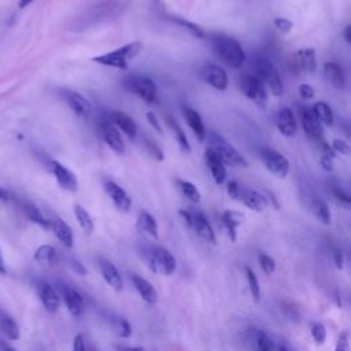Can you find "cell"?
<instances>
[{"mask_svg": "<svg viewBox=\"0 0 351 351\" xmlns=\"http://www.w3.org/2000/svg\"><path fill=\"white\" fill-rule=\"evenodd\" d=\"M210 47L213 49V52L229 67L232 69H239L243 66L244 60H245V53L243 51L241 44L226 34H211L210 38Z\"/></svg>", "mask_w": 351, "mask_h": 351, "instance_id": "6da1fadb", "label": "cell"}, {"mask_svg": "<svg viewBox=\"0 0 351 351\" xmlns=\"http://www.w3.org/2000/svg\"><path fill=\"white\" fill-rule=\"evenodd\" d=\"M143 49V44L140 41H132L128 43L111 52H106L97 56L92 58V62L108 66V67H115V69H126L129 62L133 60L140 51Z\"/></svg>", "mask_w": 351, "mask_h": 351, "instance_id": "7a4b0ae2", "label": "cell"}, {"mask_svg": "<svg viewBox=\"0 0 351 351\" xmlns=\"http://www.w3.org/2000/svg\"><path fill=\"white\" fill-rule=\"evenodd\" d=\"M206 137L208 140L210 148L219 156V159L223 162V165H228V166L236 167V169H244L248 166L247 159L230 143H228L221 134L210 130L208 133H206Z\"/></svg>", "mask_w": 351, "mask_h": 351, "instance_id": "3957f363", "label": "cell"}, {"mask_svg": "<svg viewBox=\"0 0 351 351\" xmlns=\"http://www.w3.org/2000/svg\"><path fill=\"white\" fill-rule=\"evenodd\" d=\"M121 84L125 90L136 95L137 97H140L143 101L148 104H156L159 101L156 84L145 75L129 74L122 78Z\"/></svg>", "mask_w": 351, "mask_h": 351, "instance_id": "277c9868", "label": "cell"}, {"mask_svg": "<svg viewBox=\"0 0 351 351\" xmlns=\"http://www.w3.org/2000/svg\"><path fill=\"white\" fill-rule=\"evenodd\" d=\"M254 70L255 74L263 85H266L276 96H281L284 92L282 81L280 77V73L277 69L273 66L271 62H269L265 58H256L254 60Z\"/></svg>", "mask_w": 351, "mask_h": 351, "instance_id": "5b68a950", "label": "cell"}, {"mask_svg": "<svg viewBox=\"0 0 351 351\" xmlns=\"http://www.w3.org/2000/svg\"><path fill=\"white\" fill-rule=\"evenodd\" d=\"M239 88L241 93L259 106H265L267 100L266 88L262 81L254 74H243L239 78Z\"/></svg>", "mask_w": 351, "mask_h": 351, "instance_id": "8992f818", "label": "cell"}, {"mask_svg": "<svg viewBox=\"0 0 351 351\" xmlns=\"http://www.w3.org/2000/svg\"><path fill=\"white\" fill-rule=\"evenodd\" d=\"M149 269L155 273H162L166 276H170L176 270V259L171 255V252L163 247H155L151 248L148 256H147Z\"/></svg>", "mask_w": 351, "mask_h": 351, "instance_id": "52a82bcc", "label": "cell"}, {"mask_svg": "<svg viewBox=\"0 0 351 351\" xmlns=\"http://www.w3.org/2000/svg\"><path fill=\"white\" fill-rule=\"evenodd\" d=\"M261 159L266 169L278 178H285L289 171V160L278 151L263 147L261 148Z\"/></svg>", "mask_w": 351, "mask_h": 351, "instance_id": "ba28073f", "label": "cell"}, {"mask_svg": "<svg viewBox=\"0 0 351 351\" xmlns=\"http://www.w3.org/2000/svg\"><path fill=\"white\" fill-rule=\"evenodd\" d=\"M99 129V134L101 137V140L117 154H123L125 151V144L123 140L118 132V129L115 128V125L108 119L107 115H103L99 121L97 125Z\"/></svg>", "mask_w": 351, "mask_h": 351, "instance_id": "9c48e42d", "label": "cell"}, {"mask_svg": "<svg viewBox=\"0 0 351 351\" xmlns=\"http://www.w3.org/2000/svg\"><path fill=\"white\" fill-rule=\"evenodd\" d=\"M299 117H300L302 128H303L304 133L307 134V137L313 141L324 143L322 123L317 119V117L314 115L311 108H308L307 106L299 107Z\"/></svg>", "mask_w": 351, "mask_h": 351, "instance_id": "30bf717a", "label": "cell"}, {"mask_svg": "<svg viewBox=\"0 0 351 351\" xmlns=\"http://www.w3.org/2000/svg\"><path fill=\"white\" fill-rule=\"evenodd\" d=\"M48 167H49L51 173L53 174L58 185L63 191H67V192H71V193L77 192L78 181H77L75 174L70 169H67L64 165H62L60 162L53 160V159L48 160Z\"/></svg>", "mask_w": 351, "mask_h": 351, "instance_id": "8fae6325", "label": "cell"}, {"mask_svg": "<svg viewBox=\"0 0 351 351\" xmlns=\"http://www.w3.org/2000/svg\"><path fill=\"white\" fill-rule=\"evenodd\" d=\"M58 95L77 117L86 118L89 115V112H90L89 101L81 93L63 88V89L58 90Z\"/></svg>", "mask_w": 351, "mask_h": 351, "instance_id": "7c38bea8", "label": "cell"}, {"mask_svg": "<svg viewBox=\"0 0 351 351\" xmlns=\"http://www.w3.org/2000/svg\"><path fill=\"white\" fill-rule=\"evenodd\" d=\"M58 292L60 299L64 302L69 313L74 317H80L85 308V302L81 293L64 282L58 284Z\"/></svg>", "mask_w": 351, "mask_h": 351, "instance_id": "4fadbf2b", "label": "cell"}, {"mask_svg": "<svg viewBox=\"0 0 351 351\" xmlns=\"http://www.w3.org/2000/svg\"><path fill=\"white\" fill-rule=\"evenodd\" d=\"M200 77L217 90H225L228 88V74L217 64H204L200 70Z\"/></svg>", "mask_w": 351, "mask_h": 351, "instance_id": "5bb4252c", "label": "cell"}, {"mask_svg": "<svg viewBox=\"0 0 351 351\" xmlns=\"http://www.w3.org/2000/svg\"><path fill=\"white\" fill-rule=\"evenodd\" d=\"M103 188H104L107 196L112 200L114 206L118 210H121L123 213L130 210V207H132V197L129 196V193L121 185H118L117 182H114L111 180H107V181L103 182Z\"/></svg>", "mask_w": 351, "mask_h": 351, "instance_id": "9a60e30c", "label": "cell"}, {"mask_svg": "<svg viewBox=\"0 0 351 351\" xmlns=\"http://www.w3.org/2000/svg\"><path fill=\"white\" fill-rule=\"evenodd\" d=\"M36 291H37V295L47 311L56 313L59 310L60 296H59V292L51 284H48L45 281H37Z\"/></svg>", "mask_w": 351, "mask_h": 351, "instance_id": "2e32d148", "label": "cell"}, {"mask_svg": "<svg viewBox=\"0 0 351 351\" xmlns=\"http://www.w3.org/2000/svg\"><path fill=\"white\" fill-rule=\"evenodd\" d=\"M11 202L12 203H15L19 208H21V211L32 221V222H34L36 225H38L40 228H43V229H49V219H47L44 215H43V213L38 210V207L36 206V204H33L32 202H29V200H26V199H22V197H19V196H16V195H11Z\"/></svg>", "mask_w": 351, "mask_h": 351, "instance_id": "e0dca14e", "label": "cell"}, {"mask_svg": "<svg viewBox=\"0 0 351 351\" xmlns=\"http://www.w3.org/2000/svg\"><path fill=\"white\" fill-rule=\"evenodd\" d=\"M236 200H240L245 207H248L254 211H258V213L263 211L269 204V200L265 195L259 193L258 191L248 189L244 186H239V193H237Z\"/></svg>", "mask_w": 351, "mask_h": 351, "instance_id": "ac0fdd59", "label": "cell"}, {"mask_svg": "<svg viewBox=\"0 0 351 351\" xmlns=\"http://www.w3.org/2000/svg\"><path fill=\"white\" fill-rule=\"evenodd\" d=\"M276 126L282 136L293 137L298 132V123L293 111L288 107L281 108L276 115Z\"/></svg>", "mask_w": 351, "mask_h": 351, "instance_id": "d6986e66", "label": "cell"}, {"mask_svg": "<svg viewBox=\"0 0 351 351\" xmlns=\"http://www.w3.org/2000/svg\"><path fill=\"white\" fill-rule=\"evenodd\" d=\"M196 234L203 239L206 243L210 244H217V237L215 233L208 222V219L206 218V215L202 211H195L192 213V226H191Z\"/></svg>", "mask_w": 351, "mask_h": 351, "instance_id": "ffe728a7", "label": "cell"}, {"mask_svg": "<svg viewBox=\"0 0 351 351\" xmlns=\"http://www.w3.org/2000/svg\"><path fill=\"white\" fill-rule=\"evenodd\" d=\"M292 63L295 66V70L304 71V73H314L317 69L314 48H302L296 51L293 53Z\"/></svg>", "mask_w": 351, "mask_h": 351, "instance_id": "44dd1931", "label": "cell"}, {"mask_svg": "<svg viewBox=\"0 0 351 351\" xmlns=\"http://www.w3.org/2000/svg\"><path fill=\"white\" fill-rule=\"evenodd\" d=\"M107 117L115 125V128H119L130 140L136 138V136H137V125L126 112L119 111V110H114Z\"/></svg>", "mask_w": 351, "mask_h": 351, "instance_id": "7402d4cb", "label": "cell"}, {"mask_svg": "<svg viewBox=\"0 0 351 351\" xmlns=\"http://www.w3.org/2000/svg\"><path fill=\"white\" fill-rule=\"evenodd\" d=\"M49 229H52L53 234L58 237V240L66 247L71 248L74 244V234L71 228L69 226L67 222H64L62 218L55 217L49 219Z\"/></svg>", "mask_w": 351, "mask_h": 351, "instance_id": "603a6c76", "label": "cell"}, {"mask_svg": "<svg viewBox=\"0 0 351 351\" xmlns=\"http://www.w3.org/2000/svg\"><path fill=\"white\" fill-rule=\"evenodd\" d=\"M204 159H206L207 167H208L214 181L217 184H222L226 180V169H225L223 162L219 159V156L211 148H207L204 151Z\"/></svg>", "mask_w": 351, "mask_h": 351, "instance_id": "cb8c5ba5", "label": "cell"}, {"mask_svg": "<svg viewBox=\"0 0 351 351\" xmlns=\"http://www.w3.org/2000/svg\"><path fill=\"white\" fill-rule=\"evenodd\" d=\"M99 267H100V271H101V276H103L104 281L111 288H114L115 291H121L122 287H123V281H122V277H121L118 269L115 267V265L110 261L100 259L99 261Z\"/></svg>", "mask_w": 351, "mask_h": 351, "instance_id": "d4e9b609", "label": "cell"}, {"mask_svg": "<svg viewBox=\"0 0 351 351\" xmlns=\"http://www.w3.org/2000/svg\"><path fill=\"white\" fill-rule=\"evenodd\" d=\"M132 282H133L134 288L137 289L138 295L141 296V299L144 302H147L148 304H155L156 303L158 292L148 280H145L144 277H141L138 274H132Z\"/></svg>", "mask_w": 351, "mask_h": 351, "instance_id": "484cf974", "label": "cell"}, {"mask_svg": "<svg viewBox=\"0 0 351 351\" xmlns=\"http://www.w3.org/2000/svg\"><path fill=\"white\" fill-rule=\"evenodd\" d=\"M182 115H184V119L186 121L188 126L192 129V132L197 137V140L204 141L207 132H206V128H204L200 114L191 107H182Z\"/></svg>", "mask_w": 351, "mask_h": 351, "instance_id": "4316f807", "label": "cell"}, {"mask_svg": "<svg viewBox=\"0 0 351 351\" xmlns=\"http://www.w3.org/2000/svg\"><path fill=\"white\" fill-rule=\"evenodd\" d=\"M221 219H222L223 228L226 229V233H228L230 241L234 243L237 240V228H239V225H241L244 215L236 210H226L222 213Z\"/></svg>", "mask_w": 351, "mask_h": 351, "instance_id": "83f0119b", "label": "cell"}, {"mask_svg": "<svg viewBox=\"0 0 351 351\" xmlns=\"http://www.w3.org/2000/svg\"><path fill=\"white\" fill-rule=\"evenodd\" d=\"M324 74L330 85H333L337 89H344L346 86V74L341 69L335 62H328L324 64Z\"/></svg>", "mask_w": 351, "mask_h": 351, "instance_id": "f1b7e54d", "label": "cell"}, {"mask_svg": "<svg viewBox=\"0 0 351 351\" xmlns=\"http://www.w3.org/2000/svg\"><path fill=\"white\" fill-rule=\"evenodd\" d=\"M136 226L140 232L151 236L152 239H158L159 237V232H158V223L156 219L148 213V211H140L138 217H137V222Z\"/></svg>", "mask_w": 351, "mask_h": 351, "instance_id": "f546056e", "label": "cell"}, {"mask_svg": "<svg viewBox=\"0 0 351 351\" xmlns=\"http://www.w3.org/2000/svg\"><path fill=\"white\" fill-rule=\"evenodd\" d=\"M34 261L41 266H47V267L53 266L58 262V252L55 247L49 244H43L36 250Z\"/></svg>", "mask_w": 351, "mask_h": 351, "instance_id": "4dcf8cb0", "label": "cell"}, {"mask_svg": "<svg viewBox=\"0 0 351 351\" xmlns=\"http://www.w3.org/2000/svg\"><path fill=\"white\" fill-rule=\"evenodd\" d=\"M0 330L10 340H18L21 336V330L16 321L3 310H0Z\"/></svg>", "mask_w": 351, "mask_h": 351, "instance_id": "1f68e13d", "label": "cell"}, {"mask_svg": "<svg viewBox=\"0 0 351 351\" xmlns=\"http://www.w3.org/2000/svg\"><path fill=\"white\" fill-rule=\"evenodd\" d=\"M165 122H166V125L169 126V129L173 132L174 138H176V141L178 143L180 148H181L184 152H189V151H191V144H189V141H188V138H186L185 132H184L182 128L178 125V122H177L171 115H166Z\"/></svg>", "mask_w": 351, "mask_h": 351, "instance_id": "d6a6232c", "label": "cell"}, {"mask_svg": "<svg viewBox=\"0 0 351 351\" xmlns=\"http://www.w3.org/2000/svg\"><path fill=\"white\" fill-rule=\"evenodd\" d=\"M311 111L314 112V115L317 117V119L326 126H332L335 117H333V111L330 108V106L326 101H317L314 103Z\"/></svg>", "mask_w": 351, "mask_h": 351, "instance_id": "836d02e7", "label": "cell"}, {"mask_svg": "<svg viewBox=\"0 0 351 351\" xmlns=\"http://www.w3.org/2000/svg\"><path fill=\"white\" fill-rule=\"evenodd\" d=\"M73 210H74V215H75V219L78 222V225L81 226V229L85 232V233H92L93 232V219L90 217V214L78 203H75L73 206Z\"/></svg>", "mask_w": 351, "mask_h": 351, "instance_id": "e575fe53", "label": "cell"}, {"mask_svg": "<svg viewBox=\"0 0 351 351\" xmlns=\"http://www.w3.org/2000/svg\"><path fill=\"white\" fill-rule=\"evenodd\" d=\"M310 207H311V211L314 213V215H315L324 225H329V223H330V211H329L328 204H326L322 199L314 197V199L310 202Z\"/></svg>", "mask_w": 351, "mask_h": 351, "instance_id": "d590c367", "label": "cell"}, {"mask_svg": "<svg viewBox=\"0 0 351 351\" xmlns=\"http://www.w3.org/2000/svg\"><path fill=\"white\" fill-rule=\"evenodd\" d=\"M177 185L181 191V193L188 199L191 200L192 203H199L202 200V196H200V192L199 189L189 181H185V180H177Z\"/></svg>", "mask_w": 351, "mask_h": 351, "instance_id": "8d00e7d4", "label": "cell"}, {"mask_svg": "<svg viewBox=\"0 0 351 351\" xmlns=\"http://www.w3.org/2000/svg\"><path fill=\"white\" fill-rule=\"evenodd\" d=\"M244 270H245V274H247V281H248L251 296L255 302H259V299H261V287H259L258 278H256L255 273L248 266H245Z\"/></svg>", "mask_w": 351, "mask_h": 351, "instance_id": "74e56055", "label": "cell"}, {"mask_svg": "<svg viewBox=\"0 0 351 351\" xmlns=\"http://www.w3.org/2000/svg\"><path fill=\"white\" fill-rule=\"evenodd\" d=\"M112 328L115 330V333L121 337H129L132 335V326L128 322V319L122 318V317H115L112 319Z\"/></svg>", "mask_w": 351, "mask_h": 351, "instance_id": "f35d334b", "label": "cell"}, {"mask_svg": "<svg viewBox=\"0 0 351 351\" xmlns=\"http://www.w3.org/2000/svg\"><path fill=\"white\" fill-rule=\"evenodd\" d=\"M143 144H144L147 152H148L154 159H156V160H159V162L163 160V151H162V148L159 147V144H158L155 140H152V138H149V137H144V138H143Z\"/></svg>", "mask_w": 351, "mask_h": 351, "instance_id": "ab89813d", "label": "cell"}, {"mask_svg": "<svg viewBox=\"0 0 351 351\" xmlns=\"http://www.w3.org/2000/svg\"><path fill=\"white\" fill-rule=\"evenodd\" d=\"M171 19H173V22H176V23L184 26L185 29H188L192 36H195V37H197V38H203V37H204V32H203L197 25H195V23H192V22H189V21H186V19L177 18V16H176V18H171Z\"/></svg>", "mask_w": 351, "mask_h": 351, "instance_id": "60d3db41", "label": "cell"}, {"mask_svg": "<svg viewBox=\"0 0 351 351\" xmlns=\"http://www.w3.org/2000/svg\"><path fill=\"white\" fill-rule=\"evenodd\" d=\"M258 262H259V266L261 269L266 273V274H271L276 269V262L273 258H270L269 255L261 252L258 254Z\"/></svg>", "mask_w": 351, "mask_h": 351, "instance_id": "b9f144b4", "label": "cell"}, {"mask_svg": "<svg viewBox=\"0 0 351 351\" xmlns=\"http://www.w3.org/2000/svg\"><path fill=\"white\" fill-rule=\"evenodd\" d=\"M256 348L258 351H274V344L265 332H258Z\"/></svg>", "mask_w": 351, "mask_h": 351, "instance_id": "7bdbcfd3", "label": "cell"}, {"mask_svg": "<svg viewBox=\"0 0 351 351\" xmlns=\"http://www.w3.org/2000/svg\"><path fill=\"white\" fill-rule=\"evenodd\" d=\"M330 192H332L333 197H335L340 204H344L346 207L350 206L351 199H350L348 193H347L343 188H340L339 185H333V184H332V185H330Z\"/></svg>", "mask_w": 351, "mask_h": 351, "instance_id": "ee69618b", "label": "cell"}, {"mask_svg": "<svg viewBox=\"0 0 351 351\" xmlns=\"http://www.w3.org/2000/svg\"><path fill=\"white\" fill-rule=\"evenodd\" d=\"M311 336H313L314 341H315L318 346L324 344L325 340H326V329H325V326H324L322 324H319V322H315V324L311 326Z\"/></svg>", "mask_w": 351, "mask_h": 351, "instance_id": "f6af8a7d", "label": "cell"}, {"mask_svg": "<svg viewBox=\"0 0 351 351\" xmlns=\"http://www.w3.org/2000/svg\"><path fill=\"white\" fill-rule=\"evenodd\" d=\"M274 26H276L281 33L287 34V33H289V32L292 30L293 23H292V21H289V19H287V18L278 16V18L274 19Z\"/></svg>", "mask_w": 351, "mask_h": 351, "instance_id": "bcb514c9", "label": "cell"}, {"mask_svg": "<svg viewBox=\"0 0 351 351\" xmlns=\"http://www.w3.org/2000/svg\"><path fill=\"white\" fill-rule=\"evenodd\" d=\"M330 148H332L335 152L341 154V155H348L350 151H351V149H350V145H348L344 140H341V138H335V140L332 141Z\"/></svg>", "mask_w": 351, "mask_h": 351, "instance_id": "7dc6e473", "label": "cell"}, {"mask_svg": "<svg viewBox=\"0 0 351 351\" xmlns=\"http://www.w3.org/2000/svg\"><path fill=\"white\" fill-rule=\"evenodd\" d=\"M299 95H300L302 99L310 100V99H313V97L315 96V90H314V88H313L311 85H308V84H302V85L299 86Z\"/></svg>", "mask_w": 351, "mask_h": 351, "instance_id": "c3c4849f", "label": "cell"}, {"mask_svg": "<svg viewBox=\"0 0 351 351\" xmlns=\"http://www.w3.org/2000/svg\"><path fill=\"white\" fill-rule=\"evenodd\" d=\"M335 351H348V332L343 330L337 339Z\"/></svg>", "mask_w": 351, "mask_h": 351, "instance_id": "681fc988", "label": "cell"}, {"mask_svg": "<svg viewBox=\"0 0 351 351\" xmlns=\"http://www.w3.org/2000/svg\"><path fill=\"white\" fill-rule=\"evenodd\" d=\"M147 121H148V123L159 133V134H162L163 133V130H162V126H160V122H159V119L156 118V115L154 114V112H147Z\"/></svg>", "mask_w": 351, "mask_h": 351, "instance_id": "f907efd6", "label": "cell"}, {"mask_svg": "<svg viewBox=\"0 0 351 351\" xmlns=\"http://www.w3.org/2000/svg\"><path fill=\"white\" fill-rule=\"evenodd\" d=\"M70 267L73 269V271H75L80 276H85L86 274V267L80 261H77L74 258L70 259Z\"/></svg>", "mask_w": 351, "mask_h": 351, "instance_id": "816d5d0a", "label": "cell"}, {"mask_svg": "<svg viewBox=\"0 0 351 351\" xmlns=\"http://www.w3.org/2000/svg\"><path fill=\"white\" fill-rule=\"evenodd\" d=\"M73 351H86L85 340H84V336L81 333L75 335V337L73 340Z\"/></svg>", "mask_w": 351, "mask_h": 351, "instance_id": "f5cc1de1", "label": "cell"}, {"mask_svg": "<svg viewBox=\"0 0 351 351\" xmlns=\"http://www.w3.org/2000/svg\"><path fill=\"white\" fill-rule=\"evenodd\" d=\"M239 186L240 184L237 181H229L228 182V195L232 197V199H237V193H239Z\"/></svg>", "mask_w": 351, "mask_h": 351, "instance_id": "db71d44e", "label": "cell"}, {"mask_svg": "<svg viewBox=\"0 0 351 351\" xmlns=\"http://www.w3.org/2000/svg\"><path fill=\"white\" fill-rule=\"evenodd\" d=\"M11 195H12L11 191H8V189H5L4 186L0 185V202L10 203L11 202Z\"/></svg>", "mask_w": 351, "mask_h": 351, "instance_id": "11a10c76", "label": "cell"}, {"mask_svg": "<svg viewBox=\"0 0 351 351\" xmlns=\"http://www.w3.org/2000/svg\"><path fill=\"white\" fill-rule=\"evenodd\" d=\"M180 215L184 218V222L188 228L192 226V213L186 211V210H180Z\"/></svg>", "mask_w": 351, "mask_h": 351, "instance_id": "9f6ffc18", "label": "cell"}, {"mask_svg": "<svg viewBox=\"0 0 351 351\" xmlns=\"http://www.w3.org/2000/svg\"><path fill=\"white\" fill-rule=\"evenodd\" d=\"M333 258H335V263L337 269H343V254L339 250H335L333 252Z\"/></svg>", "mask_w": 351, "mask_h": 351, "instance_id": "6f0895ef", "label": "cell"}, {"mask_svg": "<svg viewBox=\"0 0 351 351\" xmlns=\"http://www.w3.org/2000/svg\"><path fill=\"white\" fill-rule=\"evenodd\" d=\"M343 36H344V40L350 44V43H351V26H350V25H347V26L344 27Z\"/></svg>", "mask_w": 351, "mask_h": 351, "instance_id": "680465c9", "label": "cell"}, {"mask_svg": "<svg viewBox=\"0 0 351 351\" xmlns=\"http://www.w3.org/2000/svg\"><path fill=\"white\" fill-rule=\"evenodd\" d=\"M0 351H16V350L4 341H0Z\"/></svg>", "mask_w": 351, "mask_h": 351, "instance_id": "91938a15", "label": "cell"}, {"mask_svg": "<svg viewBox=\"0 0 351 351\" xmlns=\"http://www.w3.org/2000/svg\"><path fill=\"white\" fill-rule=\"evenodd\" d=\"M32 1H34V0H19V8H25V7H27Z\"/></svg>", "mask_w": 351, "mask_h": 351, "instance_id": "94428289", "label": "cell"}, {"mask_svg": "<svg viewBox=\"0 0 351 351\" xmlns=\"http://www.w3.org/2000/svg\"><path fill=\"white\" fill-rule=\"evenodd\" d=\"M121 351H144V348H141V347H125Z\"/></svg>", "mask_w": 351, "mask_h": 351, "instance_id": "6125c7cd", "label": "cell"}, {"mask_svg": "<svg viewBox=\"0 0 351 351\" xmlns=\"http://www.w3.org/2000/svg\"><path fill=\"white\" fill-rule=\"evenodd\" d=\"M0 273H5V266H4V262H3L1 255H0Z\"/></svg>", "mask_w": 351, "mask_h": 351, "instance_id": "be15d7a7", "label": "cell"}, {"mask_svg": "<svg viewBox=\"0 0 351 351\" xmlns=\"http://www.w3.org/2000/svg\"><path fill=\"white\" fill-rule=\"evenodd\" d=\"M277 351H289L287 347H284V346H280L278 348H277Z\"/></svg>", "mask_w": 351, "mask_h": 351, "instance_id": "e7e4bbea", "label": "cell"}]
</instances>
